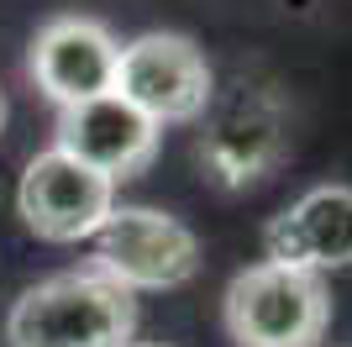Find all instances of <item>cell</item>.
Returning <instances> with one entry per match:
<instances>
[{
  "instance_id": "obj_1",
  "label": "cell",
  "mask_w": 352,
  "mask_h": 347,
  "mask_svg": "<svg viewBox=\"0 0 352 347\" xmlns=\"http://www.w3.org/2000/svg\"><path fill=\"white\" fill-rule=\"evenodd\" d=\"M137 300L95 269H74L32 284L11 305V347H132Z\"/></svg>"
},
{
  "instance_id": "obj_2",
  "label": "cell",
  "mask_w": 352,
  "mask_h": 347,
  "mask_svg": "<svg viewBox=\"0 0 352 347\" xmlns=\"http://www.w3.org/2000/svg\"><path fill=\"white\" fill-rule=\"evenodd\" d=\"M226 332L236 347H321L331 300L316 274L252 263L226 284Z\"/></svg>"
},
{
  "instance_id": "obj_3",
  "label": "cell",
  "mask_w": 352,
  "mask_h": 347,
  "mask_svg": "<svg viewBox=\"0 0 352 347\" xmlns=\"http://www.w3.org/2000/svg\"><path fill=\"white\" fill-rule=\"evenodd\" d=\"M89 247H95L89 269L121 289H179L200 274V237L153 205H111Z\"/></svg>"
},
{
  "instance_id": "obj_4",
  "label": "cell",
  "mask_w": 352,
  "mask_h": 347,
  "mask_svg": "<svg viewBox=\"0 0 352 347\" xmlns=\"http://www.w3.org/2000/svg\"><path fill=\"white\" fill-rule=\"evenodd\" d=\"M116 95L132 101L137 111H142L147 121H158V127L200 121L206 105L216 101L206 53H200L190 37H179V32H147V37L121 48Z\"/></svg>"
},
{
  "instance_id": "obj_5",
  "label": "cell",
  "mask_w": 352,
  "mask_h": 347,
  "mask_svg": "<svg viewBox=\"0 0 352 347\" xmlns=\"http://www.w3.org/2000/svg\"><path fill=\"white\" fill-rule=\"evenodd\" d=\"M200 163L216 185L242 189L284 163V111L268 90H232L226 101L206 105L200 127Z\"/></svg>"
},
{
  "instance_id": "obj_6",
  "label": "cell",
  "mask_w": 352,
  "mask_h": 347,
  "mask_svg": "<svg viewBox=\"0 0 352 347\" xmlns=\"http://www.w3.org/2000/svg\"><path fill=\"white\" fill-rule=\"evenodd\" d=\"M16 205H21V221L43 242H85L111 216L116 185L105 174L85 169V163H74L69 153L47 147V153H37L27 163L21 189H16Z\"/></svg>"
},
{
  "instance_id": "obj_7",
  "label": "cell",
  "mask_w": 352,
  "mask_h": 347,
  "mask_svg": "<svg viewBox=\"0 0 352 347\" xmlns=\"http://www.w3.org/2000/svg\"><path fill=\"white\" fill-rule=\"evenodd\" d=\"M116 63H121V43L100 21H89V16L47 21L37 32V43H32V58H27L37 90L47 101H58V111L85 105L95 95H111L116 90Z\"/></svg>"
},
{
  "instance_id": "obj_8",
  "label": "cell",
  "mask_w": 352,
  "mask_h": 347,
  "mask_svg": "<svg viewBox=\"0 0 352 347\" xmlns=\"http://www.w3.org/2000/svg\"><path fill=\"white\" fill-rule=\"evenodd\" d=\"M263 263L300 274L352 269V185H316L263 227Z\"/></svg>"
},
{
  "instance_id": "obj_9",
  "label": "cell",
  "mask_w": 352,
  "mask_h": 347,
  "mask_svg": "<svg viewBox=\"0 0 352 347\" xmlns=\"http://www.w3.org/2000/svg\"><path fill=\"white\" fill-rule=\"evenodd\" d=\"M158 132H163L158 121H147L132 101H121L111 90V95H95L85 105L58 111V143L53 147L116 185L126 174L147 169V158L158 153Z\"/></svg>"
},
{
  "instance_id": "obj_10",
  "label": "cell",
  "mask_w": 352,
  "mask_h": 347,
  "mask_svg": "<svg viewBox=\"0 0 352 347\" xmlns=\"http://www.w3.org/2000/svg\"><path fill=\"white\" fill-rule=\"evenodd\" d=\"M0 127H6V95H0Z\"/></svg>"
},
{
  "instance_id": "obj_11",
  "label": "cell",
  "mask_w": 352,
  "mask_h": 347,
  "mask_svg": "<svg viewBox=\"0 0 352 347\" xmlns=\"http://www.w3.org/2000/svg\"><path fill=\"white\" fill-rule=\"evenodd\" d=\"M132 347H153V342H132Z\"/></svg>"
}]
</instances>
